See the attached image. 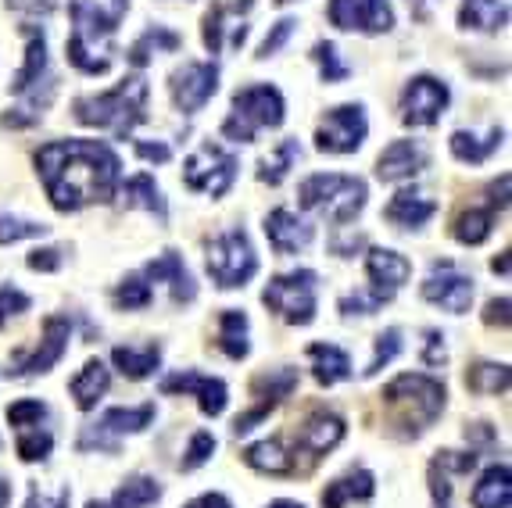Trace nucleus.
<instances>
[{"label": "nucleus", "instance_id": "de8ad7c7", "mask_svg": "<svg viewBox=\"0 0 512 508\" xmlns=\"http://www.w3.org/2000/svg\"><path fill=\"white\" fill-rule=\"evenodd\" d=\"M29 305H33V301H29V297L22 294V290L11 287V283H4V287H0V326H4V322H8L11 315L29 312Z\"/></svg>", "mask_w": 512, "mask_h": 508}, {"label": "nucleus", "instance_id": "a19ab883", "mask_svg": "<svg viewBox=\"0 0 512 508\" xmlns=\"http://www.w3.org/2000/svg\"><path fill=\"white\" fill-rule=\"evenodd\" d=\"M15 433H18V458H22V462H43V458L51 455L54 437L43 423L22 426V430H15Z\"/></svg>", "mask_w": 512, "mask_h": 508}, {"label": "nucleus", "instance_id": "8fccbe9b", "mask_svg": "<svg viewBox=\"0 0 512 508\" xmlns=\"http://www.w3.org/2000/svg\"><path fill=\"white\" fill-rule=\"evenodd\" d=\"M294 26H298V22H294V18H280V22H276V26H273V33L265 36V40H262V47H258V58H262V61H265V58H273V54L280 51L283 43L291 40Z\"/></svg>", "mask_w": 512, "mask_h": 508}, {"label": "nucleus", "instance_id": "473e14b6", "mask_svg": "<svg viewBox=\"0 0 512 508\" xmlns=\"http://www.w3.org/2000/svg\"><path fill=\"white\" fill-rule=\"evenodd\" d=\"M308 358H312V369H316V380L323 387H333L351 376V358L348 351H341L337 344H312L308 348Z\"/></svg>", "mask_w": 512, "mask_h": 508}, {"label": "nucleus", "instance_id": "2eb2a0df", "mask_svg": "<svg viewBox=\"0 0 512 508\" xmlns=\"http://www.w3.org/2000/svg\"><path fill=\"white\" fill-rule=\"evenodd\" d=\"M452 94H448V86L434 76H416L409 79L402 94V122L405 126H434L437 119L444 115Z\"/></svg>", "mask_w": 512, "mask_h": 508}, {"label": "nucleus", "instance_id": "e433bc0d", "mask_svg": "<svg viewBox=\"0 0 512 508\" xmlns=\"http://www.w3.org/2000/svg\"><path fill=\"white\" fill-rule=\"evenodd\" d=\"M219 348L240 362V358H248L251 344H248V315L237 312V308H226L219 315Z\"/></svg>", "mask_w": 512, "mask_h": 508}, {"label": "nucleus", "instance_id": "5701e85b", "mask_svg": "<svg viewBox=\"0 0 512 508\" xmlns=\"http://www.w3.org/2000/svg\"><path fill=\"white\" fill-rule=\"evenodd\" d=\"M162 394H197L201 401V412L205 415H222L226 412V383L212 380V376H201V373H180V376H169L162 380Z\"/></svg>", "mask_w": 512, "mask_h": 508}, {"label": "nucleus", "instance_id": "052dcab7", "mask_svg": "<svg viewBox=\"0 0 512 508\" xmlns=\"http://www.w3.org/2000/svg\"><path fill=\"white\" fill-rule=\"evenodd\" d=\"M491 269L502 272V276H509V251H502V258H495V262H491Z\"/></svg>", "mask_w": 512, "mask_h": 508}, {"label": "nucleus", "instance_id": "39448f33", "mask_svg": "<svg viewBox=\"0 0 512 508\" xmlns=\"http://www.w3.org/2000/svg\"><path fill=\"white\" fill-rule=\"evenodd\" d=\"M366 272H369V290L341 297L344 315H373L380 305H387L412 276V262L405 254L391 251V247H373L366 254Z\"/></svg>", "mask_w": 512, "mask_h": 508}, {"label": "nucleus", "instance_id": "7ed1b4c3", "mask_svg": "<svg viewBox=\"0 0 512 508\" xmlns=\"http://www.w3.org/2000/svg\"><path fill=\"white\" fill-rule=\"evenodd\" d=\"M129 0H69L72 15V40H69V61L86 72V76H104L111 68L108 58H97L104 43L119 29L126 18Z\"/></svg>", "mask_w": 512, "mask_h": 508}, {"label": "nucleus", "instance_id": "4468645a", "mask_svg": "<svg viewBox=\"0 0 512 508\" xmlns=\"http://www.w3.org/2000/svg\"><path fill=\"white\" fill-rule=\"evenodd\" d=\"M219 90V65L215 61H190L172 72V101L176 108L194 115L201 111Z\"/></svg>", "mask_w": 512, "mask_h": 508}, {"label": "nucleus", "instance_id": "09e8293b", "mask_svg": "<svg viewBox=\"0 0 512 508\" xmlns=\"http://www.w3.org/2000/svg\"><path fill=\"white\" fill-rule=\"evenodd\" d=\"M222 29H226V4H212L205 15V47L212 54L222 51Z\"/></svg>", "mask_w": 512, "mask_h": 508}, {"label": "nucleus", "instance_id": "a878e982", "mask_svg": "<svg viewBox=\"0 0 512 508\" xmlns=\"http://www.w3.org/2000/svg\"><path fill=\"white\" fill-rule=\"evenodd\" d=\"M434 212H437V201L416 194V190H402V194H394V201L387 204L384 219L394 222L398 229H416L427 219H434Z\"/></svg>", "mask_w": 512, "mask_h": 508}, {"label": "nucleus", "instance_id": "9d476101", "mask_svg": "<svg viewBox=\"0 0 512 508\" xmlns=\"http://www.w3.org/2000/svg\"><path fill=\"white\" fill-rule=\"evenodd\" d=\"M183 179H187V187L197 190V194L222 197L233 187V179H237V158L208 140V144H201L187 158V165H183Z\"/></svg>", "mask_w": 512, "mask_h": 508}, {"label": "nucleus", "instance_id": "dca6fc26", "mask_svg": "<svg viewBox=\"0 0 512 508\" xmlns=\"http://www.w3.org/2000/svg\"><path fill=\"white\" fill-rule=\"evenodd\" d=\"M294 387H298V369H273V373L258 376V380L251 383V394L258 398V405L251 408V412H244V415L233 419V433L240 437V433L255 430V426L262 423L265 415L273 412L283 398H291Z\"/></svg>", "mask_w": 512, "mask_h": 508}, {"label": "nucleus", "instance_id": "f8f14e48", "mask_svg": "<svg viewBox=\"0 0 512 508\" xmlns=\"http://www.w3.org/2000/svg\"><path fill=\"white\" fill-rule=\"evenodd\" d=\"M154 419V405H140V408H108V412L97 419L94 426H86L83 437H79V448L90 451H115L119 448V437L126 433H140L147 430Z\"/></svg>", "mask_w": 512, "mask_h": 508}, {"label": "nucleus", "instance_id": "37998d69", "mask_svg": "<svg viewBox=\"0 0 512 508\" xmlns=\"http://www.w3.org/2000/svg\"><path fill=\"white\" fill-rule=\"evenodd\" d=\"M312 58L319 61V76H323V83H344V79L351 76V68L341 61V51H337L333 43H316Z\"/></svg>", "mask_w": 512, "mask_h": 508}, {"label": "nucleus", "instance_id": "5fc2aeb1", "mask_svg": "<svg viewBox=\"0 0 512 508\" xmlns=\"http://www.w3.org/2000/svg\"><path fill=\"white\" fill-rule=\"evenodd\" d=\"M423 337H427V348H423V362H427V365H444V358H448V351H444V337L437 330H427Z\"/></svg>", "mask_w": 512, "mask_h": 508}, {"label": "nucleus", "instance_id": "0eeeda50", "mask_svg": "<svg viewBox=\"0 0 512 508\" xmlns=\"http://www.w3.org/2000/svg\"><path fill=\"white\" fill-rule=\"evenodd\" d=\"M301 208L308 212H326L337 226H348L355 215L366 208V183L341 172H319V176L301 183Z\"/></svg>", "mask_w": 512, "mask_h": 508}, {"label": "nucleus", "instance_id": "c756f323", "mask_svg": "<svg viewBox=\"0 0 512 508\" xmlns=\"http://www.w3.org/2000/svg\"><path fill=\"white\" fill-rule=\"evenodd\" d=\"M373 473L369 469H355V473L341 476V480L326 483L323 491V508H348V501H366L373 498Z\"/></svg>", "mask_w": 512, "mask_h": 508}, {"label": "nucleus", "instance_id": "393cba45", "mask_svg": "<svg viewBox=\"0 0 512 508\" xmlns=\"http://www.w3.org/2000/svg\"><path fill=\"white\" fill-rule=\"evenodd\" d=\"M22 33H26V65L18 68L15 83H11V94L18 97H26L43 79V72H47V40H43V29L22 26Z\"/></svg>", "mask_w": 512, "mask_h": 508}, {"label": "nucleus", "instance_id": "bb28decb", "mask_svg": "<svg viewBox=\"0 0 512 508\" xmlns=\"http://www.w3.org/2000/svg\"><path fill=\"white\" fill-rule=\"evenodd\" d=\"M111 387V373L104 369L101 358H90V362L79 369V376L69 383L72 398H76V405L83 408V412H90V408H97V401L108 394Z\"/></svg>", "mask_w": 512, "mask_h": 508}, {"label": "nucleus", "instance_id": "c9c22d12", "mask_svg": "<svg viewBox=\"0 0 512 508\" xmlns=\"http://www.w3.org/2000/svg\"><path fill=\"white\" fill-rule=\"evenodd\" d=\"M502 140H505V129L502 126H495L491 133L480 140L477 133H466V129H459V133H452V154L459 161H466V165H480V161H487L491 154L502 147Z\"/></svg>", "mask_w": 512, "mask_h": 508}, {"label": "nucleus", "instance_id": "0e129e2a", "mask_svg": "<svg viewBox=\"0 0 512 508\" xmlns=\"http://www.w3.org/2000/svg\"><path fill=\"white\" fill-rule=\"evenodd\" d=\"M276 4H287V0H276Z\"/></svg>", "mask_w": 512, "mask_h": 508}, {"label": "nucleus", "instance_id": "4d7b16f0", "mask_svg": "<svg viewBox=\"0 0 512 508\" xmlns=\"http://www.w3.org/2000/svg\"><path fill=\"white\" fill-rule=\"evenodd\" d=\"M187 508H230V501L222 498V494H201V498L190 501Z\"/></svg>", "mask_w": 512, "mask_h": 508}, {"label": "nucleus", "instance_id": "ddd939ff", "mask_svg": "<svg viewBox=\"0 0 512 508\" xmlns=\"http://www.w3.org/2000/svg\"><path fill=\"white\" fill-rule=\"evenodd\" d=\"M341 441H344V419L341 415L312 412L305 423L294 430V451H291L294 473H298V455H305V473H308V469L316 466L326 451H333Z\"/></svg>", "mask_w": 512, "mask_h": 508}, {"label": "nucleus", "instance_id": "412c9836", "mask_svg": "<svg viewBox=\"0 0 512 508\" xmlns=\"http://www.w3.org/2000/svg\"><path fill=\"white\" fill-rule=\"evenodd\" d=\"M427 169V147L419 140H394L380 158H376V176L384 183H402Z\"/></svg>", "mask_w": 512, "mask_h": 508}, {"label": "nucleus", "instance_id": "680f3d73", "mask_svg": "<svg viewBox=\"0 0 512 508\" xmlns=\"http://www.w3.org/2000/svg\"><path fill=\"white\" fill-rule=\"evenodd\" d=\"M8 501H11V487L0 480V508H8Z\"/></svg>", "mask_w": 512, "mask_h": 508}, {"label": "nucleus", "instance_id": "bf43d9fd", "mask_svg": "<svg viewBox=\"0 0 512 508\" xmlns=\"http://www.w3.org/2000/svg\"><path fill=\"white\" fill-rule=\"evenodd\" d=\"M22 8H40V11H51L54 8V0H18Z\"/></svg>", "mask_w": 512, "mask_h": 508}, {"label": "nucleus", "instance_id": "f3484780", "mask_svg": "<svg viewBox=\"0 0 512 508\" xmlns=\"http://www.w3.org/2000/svg\"><path fill=\"white\" fill-rule=\"evenodd\" d=\"M69 337H72V322L65 315H51V319L43 322V340L40 348L33 355L18 358L15 365L8 369V376H40V373H51L54 365L65 358L69 351Z\"/></svg>", "mask_w": 512, "mask_h": 508}, {"label": "nucleus", "instance_id": "864d4df0", "mask_svg": "<svg viewBox=\"0 0 512 508\" xmlns=\"http://www.w3.org/2000/svg\"><path fill=\"white\" fill-rule=\"evenodd\" d=\"M484 322L487 326H502L509 330V297H495V301H487V312H484Z\"/></svg>", "mask_w": 512, "mask_h": 508}, {"label": "nucleus", "instance_id": "58836bf2", "mask_svg": "<svg viewBox=\"0 0 512 508\" xmlns=\"http://www.w3.org/2000/svg\"><path fill=\"white\" fill-rule=\"evenodd\" d=\"M466 387H470L473 394H505V390H509V365H498V362L470 365Z\"/></svg>", "mask_w": 512, "mask_h": 508}, {"label": "nucleus", "instance_id": "e2e57ef3", "mask_svg": "<svg viewBox=\"0 0 512 508\" xmlns=\"http://www.w3.org/2000/svg\"><path fill=\"white\" fill-rule=\"evenodd\" d=\"M269 508H305V505H298V501H273Z\"/></svg>", "mask_w": 512, "mask_h": 508}, {"label": "nucleus", "instance_id": "f257e3e1", "mask_svg": "<svg viewBox=\"0 0 512 508\" xmlns=\"http://www.w3.org/2000/svg\"><path fill=\"white\" fill-rule=\"evenodd\" d=\"M36 172L58 212H79L115 197L119 154L101 140H54L36 151Z\"/></svg>", "mask_w": 512, "mask_h": 508}, {"label": "nucleus", "instance_id": "20e7f679", "mask_svg": "<svg viewBox=\"0 0 512 508\" xmlns=\"http://www.w3.org/2000/svg\"><path fill=\"white\" fill-rule=\"evenodd\" d=\"M147 79L144 76H129L122 79L115 90L108 94H97V97H79L72 104V115L76 122L83 126H94V129H108L115 133L119 140H126L140 122L147 119Z\"/></svg>", "mask_w": 512, "mask_h": 508}, {"label": "nucleus", "instance_id": "9b49d317", "mask_svg": "<svg viewBox=\"0 0 512 508\" xmlns=\"http://www.w3.org/2000/svg\"><path fill=\"white\" fill-rule=\"evenodd\" d=\"M369 122L362 104H341V108L326 111L323 126L316 133V147L323 154H355L366 144Z\"/></svg>", "mask_w": 512, "mask_h": 508}, {"label": "nucleus", "instance_id": "4be33fe9", "mask_svg": "<svg viewBox=\"0 0 512 508\" xmlns=\"http://www.w3.org/2000/svg\"><path fill=\"white\" fill-rule=\"evenodd\" d=\"M144 276L151 283H165V287L172 290V301H176V305H190L197 297L194 276H190V269L183 265V258L176 251H162L154 262H147Z\"/></svg>", "mask_w": 512, "mask_h": 508}, {"label": "nucleus", "instance_id": "72a5a7b5", "mask_svg": "<svg viewBox=\"0 0 512 508\" xmlns=\"http://www.w3.org/2000/svg\"><path fill=\"white\" fill-rule=\"evenodd\" d=\"M122 204H126V208H144V212L158 215V222H169V204H165L162 190H158V183H154L151 176L126 179V187H122Z\"/></svg>", "mask_w": 512, "mask_h": 508}, {"label": "nucleus", "instance_id": "1a4fd4ad", "mask_svg": "<svg viewBox=\"0 0 512 508\" xmlns=\"http://www.w3.org/2000/svg\"><path fill=\"white\" fill-rule=\"evenodd\" d=\"M258 258L244 229H230L208 244V276L219 283L222 290H237L248 280H255Z\"/></svg>", "mask_w": 512, "mask_h": 508}, {"label": "nucleus", "instance_id": "2f4dec72", "mask_svg": "<svg viewBox=\"0 0 512 508\" xmlns=\"http://www.w3.org/2000/svg\"><path fill=\"white\" fill-rule=\"evenodd\" d=\"M512 501V476L509 466H491L480 483L473 487V508H509Z\"/></svg>", "mask_w": 512, "mask_h": 508}, {"label": "nucleus", "instance_id": "4c0bfd02", "mask_svg": "<svg viewBox=\"0 0 512 508\" xmlns=\"http://www.w3.org/2000/svg\"><path fill=\"white\" fill-rule=\"evenodd\" d=\"M183 47V40L172 29H165V26H151L144 36H140L133 47H129V65H137V68H144V65H151V58L158 51H180Z\"/></svg>", "mask_w": 512, "mask_h": 508}, {"label": "nucleus", "instance_id": "13d9d810", "mask_svg": "<svg viewBox=\"0 0 512 508\" xmlns=\"http://www.w3.org/2000/svg\"><path fill=\"white\" fill-rule=\"evenodd\" d=\"M409 8H412V15H416L419 22H427L430 11L437 8V0H409Z\"/></svg>", "mask_w": 512, "mask_h": 508}, {"label": "nucleus", "instance_id": "603ef678", "mask_svg": "<svg viewBox=\"0 0 512 508\" xmlns=\"http://www.w3.org/2000/svg\"><path fill=\"white\" fill-rule=\"evenodd\" d=\"M29 269H36V272L61 269V251H58V247H43V251H33V254H29Z\"/></svg>", "mask_w": 512, "mask_h": 508}, {"label": "nucleus", "instance_id": "423d86ee", "mask_svg": "<svg viewBox=\"0 0 512 508\" xmlns=\"http://www.w3.org/2000/svg\"><path fill=\"white\" fill-rule=\"evenodd\" d=\"M283 94L276 86L258 83V86H244L233 97V115L222 122V136L233 140V144H251L258 129H276L283 122Z\"/></svg>", "mask_w": 512, "mask_h": 508}, {"label": "nucleus", "instance_id": "aec40b11", "mask_svg": "<svg viewBox=\"0 0 512 508\" xmlns=\"http://www.w3.org/2000/svg\"><path fill=\"white\" fill-rule=\"evenodd\" d=\"M509 172H505L502 179H495L491 183V201L484 204V208H470V212H462L459 219H455V240L459 244H484L487 237H491V229H495V212H502L505 204H509Z\"/></svg>", "mask_w": 512, "mask_h": 508}, {"label": "nucleus", "instance_id": "a18cd8bd", "mask_svg": "<svg viewBox=\"0 0 512 508\" xmlns=\"http://www.w3.org/2000/svg\"><path fill=\"white\" fill-rule=\"evenodd\" d=\"M51 226L43 222H29V219H15V215L0 212V244H15V240H29V237H43Z\"/></svg>", "mask_w": 512, "mask_h": 508}, {"label": "nucleus", "instance_id": "7c9ffc66", "mask_svg": "<svg viewBox=\"0 0 512 508\" xmlns=\"http://www.w3.org/2000/svg\"><path fill=\"white\" fill-rule=\"evenodd\" d=\"M244 462L258 473H269V476H294V462H291V451L280 437H269V441H258L244 451Z\"/></svg>", "mask_w": 512, "mask_h": 508}, {"label": "nucleus", "instance_id": "a211bd4d", "mask_svg": "<svg viewBox=\"0 0 512 508\" xmlns=\"http://www.w3.org/2000/svg\"><path fill=\"white\" fill-rule=\"evenodd\" d=\"M423 297H427L430 305H441L444 312H452V315L470 312L473 276L459 272L452 262H434V272H430L427 283H423Z\"/></svg>", "mask_w": 512, "mask_h": 508}, {"label": "nucleus", "instance_id": "6e6552de", "mask_svg": "<svg viewBox=\"0 0 512 508\" xmlns=\"http://www.w3.org/2000/svg\"><path fill=\"white\" fill-rule=\"evenodd\" d=\"M316 272L312 269H294L283 272L276 280H269V287L262 290V301L269 305V312H276L283 322L291 326H308L316 319Z\"/></svg>", "mask_w": 512, "mask_h": 508}, {"label": "nucleus", "instance_id": "b1692460", "mask_svg": "<svg viewBox=\"0 0 512 508\" xmlns=\"http://www.w3.org/2000/svg\"><path fill=\"white\" fill-rule=\"evenodd\" d=\"M265 237H269L276 254H298L312 244L316 229L308 226L305 219H298L294 212H287V208H276V212L265 219Z\"/></svg>", "mask_w": 512, "mask_h": 508}, {"label": "nucleus", "instance_id": "6ab92c4d", "mask_svg": "<svg viewBox=\"0 0 512 508\" xmlns=\"http://www.w3.org/2000/svg\"><path fill=\"white\" fill-rule=\"evenodd\" d=\"M330 22L348 33L376 36L394 26V15L387 0H330Z\"/></svg>", "mask_w": 512, "mask_h": 508}, {"label": "nucleus", "instance_id": "c85d7f7f", "mask_svg": "<svg viewBox=\"0 0 512 508\" xmlns=\"http://www.w3.org/2000/svg\"><path fill=\"white\" fill-rule=\"evenodd\" d=\"M162 498V487L151 476H129L108 501H90L86 508H147Z\"/></svg>", "mask_w": 512, "mask_h": 508}, {"label": "nucleus", "instance_id": "f03ea898", "mask_svg": "<svg viewBox=\"0 0 512 508\" xmlns=\"http://www.w3.org/2000/svg\"><path fill=\"white\" fill-rule=\"evenodd\" d=\"M384 408H387V430L402 441H416L419 433H427L444 412V383L423 373H405L384 387Z\"/></svg>", "mask_w": 512, "mask_h": 508}, {"label": "nucleus", "instance_id": "cd10ccee", "mask_svg": "<svg viewBox=\"0 0 512 508\" xmlns=\"http://www.w3.org/2000/svg\"><path fill=\"white\" fill-rule=\"evenodd\" d=\"M509 22V8L505 0H462L459 26L473 29V33H498Z\"/></svg>", "mask_w": 512, "mask_h": 508}, {"label": "nucleus", "instance_id": "69168bd1", "mask_svg": "<svg viewBox=\"0 0 512 508\" xmlns=\"http://www.w3.org/2000/svg\"><path fill=\"white\" fill-rule=\"evenodd\" d=\"M441 508H448V505H441Z\"/></svg>", "mask_w": 512, "mask_h": 508}, {"label": "nucleus", "instance_id": "ea45409f", "mask_svg": "<svg viewBox=\"0 0 512 508\" xmlns=\"http://www.w3.org/2000/svg\"><path fill=\"white\" fill-rule=\"evenodd\" d=\"M298 158H301V144H298V140H283V144L276 147L269 158H262L258 179H262V183H269V187H280L283 179H287V172H291V165Z\"/></svg>", "mask_w": 512, "mask_h": 508}, {"label": "nucleus", "instance_id": "49530a36", "mask_svg": "<svg viewBox=\"0 0 512 508\" xmlns=\"http://www.w3.org/2000/svg\"><path fill=\"white\" fill-rule=\"evenodd\" d=\"M212 451H215V437H212V433H208V430L194 433V441H190V448H187V455H183L180 469H183V473H190V469L205 466L208 458H212Z\"/></svg>", "mask_w": 512, "mask_h": 508}, {"label": "nucleus", "instance_id": "f704fd0d", "mask_svg": "<svg viewBox=\"0 0 512 508\" xmlns=\"http://www.w3.org/2000/svg\"><path fill=\"white\" fill-rule=\"evenodd\" d=\"M111 362L122 376L129 380H147L151 373H158L162 365V348L158 344H144V348H115L111 351Z\"/></svg>", "mask_w": 512, "mask_h": 508}, {"label": "nucleus", "instance_id": "c03bdc74", "mask_svg": "<svg viewBox=\"0 0 512 508\" xmlns=\"http://www.w3.org/2000/svg\"><path fill=\"white\" fill-rule=\"evenodd\" d=\"M398 355H402V330H384L380 337H376V355L366 369V380H373V376L380 373L384 365H391Z\"/></svg>", "mask_w": 512, "mask_h": 508}, {"label": "nucleus", "instance_id": "3c124183", "mask_svg": "<svg viewBox=\"0 0 512 508\" xmlns=\"http://www.w3.org/2000/svg\"><path fill=\"white\" fill-rule=\"evenodd\" d=\"M69 505H72L69 487H61L54 498L47 491H40V487H33V491H29V501H26V508H69Z\"/></svg>", "mask_w": 512, "mask_h": 508}, {"label": "nucleus", "instance_id": "6e6d98bb", "mask_svg": "<svg viewBox=\"0 0 512 508\" xmlns=\"http://www.w3.org/2000/svg\"><path fill=\"white\" fill-rule=\"evenodd\" d=\"M137 154L147 161H158V165H165V161L172 158V151L165 144H137Z\"/></svg>", "mask_w": 512, "mask_h": 508}, {"label": "nucleus", "instance_id": "79ce46f5", "mask_svg": "<svg viewBox=\"0 0 512 508\" xmlns=\"http://www.w3.org/2000/svg\"><path fill=\"white\" fill-rule=\"evenodd\" d=\"M151 283H147V276H126V280L119 283V290H115V305L126 308V312H140V308L151 305Z\"/></svg>", "mask_w": 512, "mask_h": 508}]
</instances>
